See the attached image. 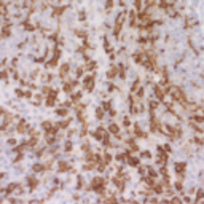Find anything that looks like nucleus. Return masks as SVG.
<instances>
[{
    "label": "nucleus",
    "mask_w": 204,
    "mask_h": 204,
    "mask_svg": "<svg viewBox=\"0 0 204 204\" xmlns=\"http://www.w3.org/2000/svg\"><path fill=\"white\" fill-rule=\"evenodd\" d=\"M91 187L97 190V193H104V180H102L100 177H96L91 183Z\"/></svg>",
    "instance_id": "f257e3e1"
},
{
    "label": "nucleus",
    "mask_w": 204,
    "mask_h": 204,
    "mask_svg": "<svg viewBox=\"0 0 204 204\" xmlns=\"http://www.w3.org/2000/svg\"><path fill=\"white\" fill-rule=\"evenodd\" d=\"M125 16H126V13L123 11V13H120L118 14V18H116V23H115V35H118L120 34V30H121V24H123V21H125Z\"/></svg>",
    "instance_id": "f03ea898"
},
{
    "label": "nucleus",
    "mask_w": 204,
    "mask_h": 204,
    "mask_svg": "<svg viewBox=\"0 0 204 204\" xmlns=\"http://www.w3.org/2000/svg\"><path fill=\"white\" fill-rule=\"evenodd\" d=\"M93 88H94V77L89 75V77H86V80H85V89H86V91H93Z\"/></svg>",
    "instance_id": "7ed1b4c3"
},
{
    "label": "nucleus",
    "mask_w": 204,
    "mask_h": 204,
    "mask_svg": "<svg viewBox=\"0 0 204 204\" xmlns=\"http://www.w3.org/2000/svg\"><path fill=\"white\" fill-rule=\"evenodd\" d=\"M56 96H57V91H53L51 96H50L48 100H46V105H48V107H53V105L56 104Z\"/></svg>",
    "instance_id": "20e7f679"
},
{
    "label": "nucleus",
    "mask_w": 204,
    "mask_h": 204,
    "mask_svg": "<svg viewBox=\"0 0 204 204\" xmlns=\"http://www.w3.org/2000/svg\"><path fill=\"white\" fill-rule=\"evenodd\" d=\"M175 172L182 175L183 172H185V164H183V163H177L175 164Z\"/></svg>",
    "instance_id": "39448f33"
},
{
    "label": "nucleus",
    "mask_w": 204,
    "mask_h": 204,
    "mask_svg": "<svg viewBox=\"0 0 204 204\" xmlns=\"http://www.w3.org/2000/svg\"><path fill=\"white\" fill-rule=\"evenodd\" d=\"M67 72H69V64H64L62 67H61V77L64 78V77L67 75Z\"/></svg>",
    "instance_id": "423d86ee"
},
{
    "label": "nucleus",
    "mask_w": 204,
    "mask_h": 204,
    "mask_svg": "<svg viewBox=\"0 0 204 204\" xmlns=\"http://www.w3.org/2000/svg\"><path fill=\"white\" fill-rule=\"evenodd\" d=\"M73 85H77V81H72V83H66V85H64V91H66V93H70Z\"/></svg>",
    "instance_id": "0eeeda50"
},
{
    "label": "nucleus",
    "mask_w": 204,
    "mask_h": 204,
    "mask_svg": "<svg viewBox=\"0 0 204 204\" xmlns=\"http://www.w3.org/2000/svg\"><path fill=\"white\" fill-rule=\"evenodd\" d=\"M70 168H69V164H66V163H61V164H59V171L61 172H64V171H69Z\"/></svg>",
    "instance_id": "6e6552de"
},
{
    "label": "nucleus",
    "mask_w": 204,
    "mask_h": 204,
    "mask_svg": "<svg viewBox=\"0 0 204 204\" xmlns=\"http://www.w3.org/2000/svg\"><path fill=\"white\" fill-rule=\"evenodd\" d=\"M113 183H115L118 188H123V182L120 180V177H115V179H113Z\"/></svg>",
    "instance_id": "1a4fd4ad"
},
{
    "label": "nucleus",
    "mask_w": 204,
    "mask_h": 204,
    "mask_svg": "<svg viewBox=\"0 0 204 204\" xmlns=\"http://www.w3.org/2000/svg\"><path fill=\"white\" fill-rule=\"evenodd\" d=\"M128 161H129V164H132V166H137V164H139L137 158H131V156H128Z\"/></svg>",
    "instance_id": "9d476101"
},
{
    "label": "nucleus",
    "mask_w": 204,
    "mask_h": 204,
    "mask_svg": "<svg viewBox=\"0 0 204 204\" xmlns=\"http://www.w3.org/2000/svg\"><path fill=\"white\" fill-rule=\"evenodd\" d=\"M109 128H110V132H113V134H118V126H116V125H110Z\"/></svg>",
    "instance_id": "9b49d317"
},
{
    "label": "nucleus",
    "mask_w": 204,
    "mask_h": 204,
    "mask_svg": "<svg viewBox=\"0 0 204 204\" xmlns=\"http://www.w3.org/2000/svg\"><path fill=\"white\" fill-rule=\"evenodd\" d=\"M96 116L100 120L102 116H104V110H102V109H97V110H96Z\"/></svg>",
    "instance_id": "f8f14e48"
},
{
    "label": "nucleus",
    "mask_w": 204,
    "mask_h": 204,
    "mask_svg": "<svg viewBox=\"0 0 204 204\" xmlns=\"http://www.w3.org/2000/svg\"><path fill=\"white\" fill-rule=\"evenodd\" d=\"M43 169H45V168H43L42 164H35V166H34V171H35V172H40V171H43Z\"/></svg>",
    "instance_id": "ddd939ff"
},
{
    "label": "nucleus",
    "mask_w": 204,
    "mask_h": 204,
    "mask_svg": "<svg viewBox=\"0 0 204 204\" xmlns=\"http://www.w3.org/2000/svg\"><path fill=\"white\" fill-rule=\"evenodd\" d=\"M113 77H116V69H115V67L109 72V78H113Z\"/></svg>",
    "instance_id": "4468645a"
},
{
    "label": "nucleus",
    "mask_w": 204,
    "mask_h": 204,
    "mask_svg": "<svg viewBox=\"0 0 204 204\" xmlns=\"http://www.w3.org/2000/svg\"><path fill=\"white\" fill-rule=\"evenodd\" d=\"M155 93H156V96H158L159 99H163V93H161V89H159V86H156V88H155Z\"/></svg>",
    "instance_id": "2eb2a0df"
},
{
    "label": "nucleus",
    "mask_w": 204,
    "mask_h": 204,
    "mask_svg": "<svg viewBox=\"0 0 204 204\" xmlns=\"http://www.w3.org/2000/svg\"><path fill=\"white\" fill-rule=\"evenodd\" d=\"M57 115H59V116H64V115H67V110H66V109H59V110H57Z\"/></svg>",
    "instance_id": "dca6fc26"
},
{
    "label": "nucleus",
    "mask_w": 204,
    "mask_h": 204,
    "mask_svg": "<svg viewBox=\"0 0 204 204\" xmlns=\"http://www.w3.org/2000/svg\"><path fill=\"white\" fill-rule=\"evenodd\" d=\"M29 185H30V187H32V188H34V187H35V185H37V182H35V180H34V177H29Z\"/></svg>",
    "instance_id": "f3484780"
},
{
    "label": "nucleus",
    "mask_w": 204,
    "mask_h": 204,
    "mask_svg": "<svg viewBox=\"0 0 204 204\" xmlns=\"http://www.w3.org/2000/svg\"><path fill=\"white\" fill-rule=\"evenodd\" d=\"M140 5H142V0H136V8L140 10Z\"/></svg>",
    "instance_id": "a211bd4d"
},
{
    "label": "nucleus",
    "mask_w": 204,
    "mask_h": 204,
    "mask_svg": "<svg viewBox=\"0 0 204 204\" xmlns=\"http://www.w3.org/2000/svg\"><path fill=\"white\" fill-rule=\"evenodd\" d=\"M112 3H113V2H112V0H107V5H105V7H107V8L110 10V8H112Z\"/></svg>",
    "instance_id": "6ab92c4d"
},
{
    "label": "nucleus",
    "mask_w": 204,
    "mask_h": 204,
    "mask_svg": "<svg viewBox=\"0 0 204 204\" xmlns=\"http://www.w3.org/2000/svg\"><path fill=\"white\" fill-rule=\"evenodd\" d=\"M70 148H72V144H70V142H67V144H66V150H67V152H69V150H70Z\"/></svg>",
    "instance_id": "aec40b11"
},
{
    "label": "nucleus",
    "mask_w": 204,
    "mask_h": 204,
    "mask_svg": "<svg viewBox=\"0 0 204 204\" xmlns=\"http://www.w3.org/2000/svg\"><path fill=\"white\" fill-rule=\"evenodd\" d=\"M3 37H7L8 35V27H3V34H2Z\"/></svg>",
    "instance_id": "412c9836"
},
{
    "label": "nucleus",
    "mask_w": 204,
    "mask_h": 204,
    "mask_svg": "<svg viewBox=\"0 0 204 204\" xmlns=\"http://www.w3.org/2000/svg\"><path fill=\"white\" fill-rule=\"evenodd\" d=\"M86 67H88V70H89V69H94V67H96V64H94V62H91V64H88Z\"/></svg>",
    "instance_id": "4be33fe9"
},
{
    "label": "nucleus",
    "mask_w": 204,
    "mask_h": 204,
    "mask_svg": "<svg viewBox=\"0 0 204 204\" xmlns=\"http://www.w3.org/2000/svg\"><path fill=\"white\" fill-rule=\"evenodd\" d=\"M104 109H107V110L110 109V102H104Z\"/></svg>",
    "instance_id": "5701e85b"
}]
</instances>
